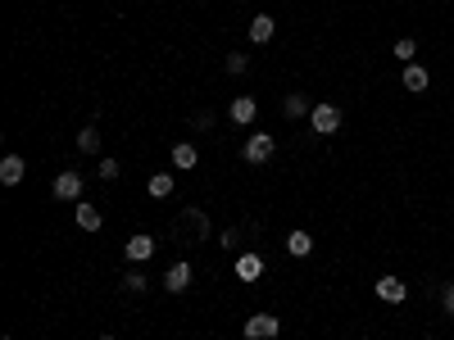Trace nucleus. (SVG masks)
Instances as JSON below:
<instances>
[{"mask_svg":"<svg viewBox=\"0 0 454 340\" xmlns=\"http://www.w3.org/2000/svg\"><path fill=\"white\" fill-rule=\"evenodd\" d=\"M173 232H187L191 240H210V218H205V209H182V218L173 223Z\"/></svg>","mask_w":454,"mask_h":340,"instance_id":"obj_1","label":"nucleus"},{"mask_svg":"<svg viewBox=\"0 0 454 340\" xmlns=\"http://www.w3.org/2000/svg\"><path fill=\"white\" fill-rule=\"evenodd\" d=\"M100 340H114V336H100Z\"/></svg>","mask_w":454,"mask_h":340,"instance_id":"obj_25","label":"nucleus"},{"mask_svg":"<svg viewBox=\"0 0 454 340\" xmlns=\"http://www.w3.org/2000/svg\"><path fill=\"white\" fill-rule=\"evenodd\" d=\"M187 286H191V263H187V259H177L173 268L164 272V290H168V295H182Z\"/></svg>","mask_w":454,"mask_h":340,"instance_id":"obj_6","label":"nucleus"},{"mask_svg":"<svg viewBox=\"0 0 454 340\" xmlns=\"http://www.w3.org/2000/svg\"><path fill=\"white\" fill-rule=\"evenodd\" d=\"M145 191H150V196H155V200H164V196H173V173H155V177H150V186H145Z\"/></svg>","mask_w":454,"mask_h":340,"instance_id":"obj_17","label":"nucleus"},{"mask_svg":"<svg viewBox=\"0 0 454 340\" xmlns=\"http://www.w3.org/2000/svg\"><path fill=\"white\" fill-rule=\"evenodd\" d=\"M245 164H268L273 159V137L268 132H254V137H245Z\"/></svg>","mask_w":454,"mask_h":340,"instance_id":"obj_4","label":"nucleus"},{"mask_svg":"<svg viewBox=\"0 0 454 340\" xmlns=\"http://www.w3.org/2000/svg\"><path fill=\"white\" fill-rule=\"evenodd\" d=\"M51 196H55V200H82V173H68V168H64V173L55 177Z\"/></svg>","mask_w":454,"mask_h":340,"instance_id":"obj_5","label":"nucleus"},{"mask_svg":"<svg viewBox=\"0 0 454 340\" xmlns=\"http://www.w3.org/2000/svg\"><path fill=\"white\" fill-rule=\"evenodd\" d=\"M273 32H277V23L268 18V14H254V23H250V41H273Z\"/></svg>","mask_w":454,"mask_h":340,"instance_id":"obj_14","label":"nucleus"},{"mask_svg":"<svg viewBox=\"0 0 454 340\" xmlns=\"http://www.w3.org/2000/svg\"><path fill=\"white\" fill-rule=\"evenodd\" d=\"M237 277H241V282H259V277H264V259H259V254H241V259H237Z\"/></svg>","mask_w":454,"mask_h":340,"instance_id":"obj_10","label":"nucleus"},{"mask_svg":"<svg viewBox=\"0 0 454 340\" xmlns=\"http://www.w3.org/2000/svg\"><path fill=\"white\" fill-rule=\"evenodd\" d=\"M195 159H200V154H195L191 141H177V145H173V164H177V168H195Z\"/></svg>","mask_w":454,"mask_h":340,"instance_id":"obj_16","label":"nucleus"},{"mask_svg":"<svg viewBox=\"0 0 454 340\" xmlns=\"http://www.w3.org/2000/svg\"><path fill=\"white\" fill-rule=\"evenodd\" d=\"M245 68H250V59H245L241 51H232V55H227V73H232V78H241Z\"/></svg>","mask_w":454,"mask_h":340,"instance_id":"obj_20","label":"nucleus"},{"mask_svg":"<svg viewBox=\"0 0 454 340\" xmlns=\"http://www.w3.org/2000/svg\"><path fill=\"white\" fill-rule=\"evenodd\" d=\"M227 114H232V123H241V127H245V123H254V114H259V105H254L250 95H237Z\"/></svg>","mask_w":454,"mask_h":340,"instance_id":"obj_8","label":"nucleus"},{"mask_svg":"<svg viewBox=\"0 0 454 340\" xmlns=\"http://www.w3.org/2000/svg\"><path fill=\"white\" fill-rule=\"evenodd\" d=\"M78 150H82V154H96V150H100V132H96V127H82V132H78Z\"/></svg>","mask_w":454,"mask_h":340,"instance_id":"obj_19","label":"nucleus"},{"mask_svg":"<svg viewBox=\"0 0 454 340\" xmlns=\"http://www.w3.org/2000/svg\"><path fill=\"white\" fill-rule=\"evenodd\" d=\"M282 109H287V118H304L314 105H309V95H300V91H296V95H287V105H282Z\"/></svg>","mask_w":454,"mask_h":340,"instance_id":"obj_18","label":"nucleus"},{"mask_svg":"<svg viewBox=\"0 0 454 340\" xmlns=\"http://www.w3.org/2000/svg\"><path fill=\"white\" fill-rule=\"evenodd\" d=\"M150 254H155V236L137 232V236L128 240V259H132V263H145V259H150Z\"/></svg>","mask_w":454,"mask_h":340,"instance_id":"obj_9","label":"nucleus"},{"mask_svg":"<svg viewBox=\"0 0 454 340\" xmlns=\"http://www.w3.org/2000/svg\"><path fill=\"white\" fill-rule=\"evenodd\" d=\"M413 51H418V46H413L409 36H400V41H396V59H404V64H409V59H413Z\"/></svg>","mask_w":454,"mask_h":340,"instance_id":"obj_21","label":"nucleus"},{"mask_svg":"<svg viewBox=\"0 0 454 340\" xmlns=\"http://www.w3.org/2000/svg\"><path fill=\"white\" fill-rule=\"evenodd\" d=\"M23 173H28V168H23L19 154H5V159H0V181H5V186H19Z\"/></svg>","mask_w":454,"mask_h":340,"instance_id":"obj_11","label":"nucleus"},{"mask_svg":"<svg viewBox=\"0 0 454 340\" xmlns=\"http://www.w3.org/2000/svg\"><path fill=\"white\" fill-rule=\"evenodd\" d=\"M78 227H82V232H100V227H105V213L96 209V204H78Z\"/></svg>","mask_w":454,"mask_h":340,"instance_id":"obj_12","label":"nucleus"},{"mask_svg":"<svg viewBox=\"0 0 454 340\" xmlns=\"http://www.w3.org/2000/svg\"><path fill=\"white\" fill-rule=\"evenodd\" d=\"M440 309H445V313H450V318H454V282H450L445 290H440Z\"/></svg>","mask_w":454,"mask_h":340,"instance_id":"obj_23","label":"nucleus"},{"mask_svg":"<svg viewBox=\"0 0 454 340\" xmlns=\"http://www.w3.org/2000/svg\"><path fill=\"white\" fill-rule=\"evenodd\" d=\"M427 68L423 64H404V91H427Z\"/></svg>","mask_w":454,"mask_h":340,"instance_id":"obj_13","label":"nucleus"},{"mask_svg":"<svg viewBox=\"0 0 454 340\" xmlns=\"http://www.w3.org/2000/svg\"><path fill=\"white\" fill-rule=\"evenodd\" d=\"M100 177L114 181V177H118V159H100Z\"/></svg>","mask_w":454,"mask_h":340,"instance_id":"obj_24","label":"nucleus"},{"mask_svg":"<svg viewBox=\"0 0 454 340\" xmlns=\"http://www.w3.org/2000/svg\"><path fill=\"white\" fill-rule=\"evenodd\" d=\"M282 331V322L273 313H254V318H245V340H273Z\"/></svg>","mask_w":454,"mask_h":340,"instance_id":"obj_3","label":"nucleus"},{"mask_svg":"<svg viewBox=\"0 0 454 340\" xmlns=\"http://www.w3.org/2000/svg\"><path fill=\"white\" fill-rule=\"evenodd\" d=\"M309 250H314V236H309V232H291V236H287V254H296V259H304Z\"/></svg>","mask_w":454,"mask_h":340,"instance_id":"obj_15","label":"nucleus"},{"mask_svg":"<svg viewBox=\"0 0 454 340\" xmlns=\"http://www.w3.org/2000/svg\"><path fill=\"white\" fill-rule=\"evenodd\" d=\"M123 286H128V290H137V295H141V290H145V286H150V282H145V277H141L137 268H132L128 277H123Z\"/></svg>","mask_w":454,"mask_h":340,"instance_id":"obj_22","label":"nucleus"},{"mask_svg":"<svg viewBox=\"0 0 454 340\" xmlns=\"http://www.w3.org/2000/svg\"><path fill=\"white\" fill-rule=\"evenodd\" d=\"M309 123H314L318 137H332V132L341 127V109H336V105H327V100H318V105L309 109Z\"/></svg>","mask_w":454,"mask_h":340,"instance_id":"obj_2","label":"nucleus"},{"mask_svg":"<svg viewBox=\"0 0 454 340\" xmlns=\"http://www.w3.org/2000/svg\"><path fill=\"white\" fill-rule=\"evenodd\" d=\"M373 290H377V299H386V304H404V299H409V286H404L400 277H382Z\"/></svg>","mask_w":454,"mask_h":340,"instance_id":"obj_7","label":"nucleus"}]
</instances>
